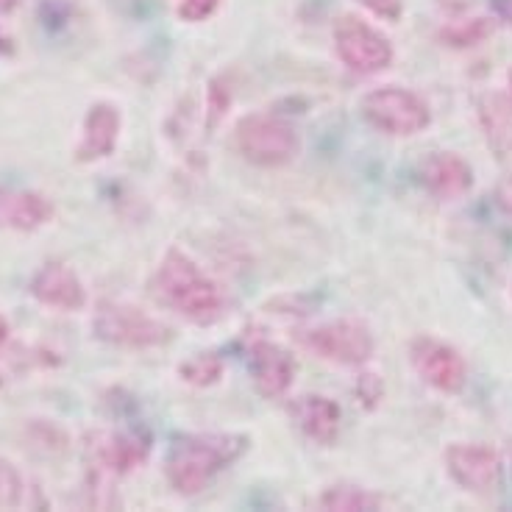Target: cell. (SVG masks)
I'll list each match as a JSON object with an SVG mask.
<instances>
[{
	"mask_svg": "<svg viewBox=\"0 0 512 512\" xmlns=\"http://www.w3.org/2000/svg\"><path fill=\"white\" fill-rule=\"evenodd\" d=\"M421 184L432 192L440 201H457L462 195H468L474 187V170L462 159V156L451 154V151H440L423 159L421 165Z\"/></svg>",
	"mask_w": 512,
	"mask_h": 512,
	"instance_id": "obj_11",
	"label": "cell"
},
{
	"mask_svg": "<svg viewBox=\"0 0 512 512\" xmlns=\"http://www.w3.org/2000/svg\"><path fill=\"white\" fill-rule=\"evenodd\" d=\"M479 128L487 148L501 165L512 167V98L504 92H487L479 101Z\"/></svg>",
	"mask_w": 512,
	"mask_h": 512,
	"instance_id": "obj_14",
	"label": "cell"
},
{
	"mask_svg": "<svg viewBox=\"0 0 512 512\" xmlns=\"http://www.w3.org/2000/svg\"><path fill=\"white\" fill-rule=\"evenodd\" d=\"M12 51H14L12 39H9L6 34H3V31H0V53H3V56H9Z\"/></svg>",
	"mask_w": 512,
	"mask_h": 512,
	"instance_id": "obj_30",
	"label": "cell"
},
{
	"mask_svg": "<svg viewBox=\"0 0 512 512\" xmlns=\"http://www.w3.org/2000/svg\"><path fill=\"white\" fill-rule=\"evenodd\" d=\"M507 78H510V90H512V70H510V76H507Z\"/></svg>",
	"mask_w": 512,
	"mask_h": 512,
	"instance_id": "obj_31",
	"label": "cell"
},
{
	"mask_svg": "<svg viewBox=\"0 0 512 512\" xmlns=\"http://www.w3.org/2000/svg\"><path fill=\"white\" fill-rule=\"evenodd\" d=\"M251 376L254 387L265 398H282L295 379V362L284 348L273 343H256L251 348Z\"/></svg>",
	"mask_w": 512,
	"mask_h": 512,
	"instance_id": "obj_13",
	"label": "cell"
},
{
	"mask_svg": "<svg viewBox=\"0 0 512 512\" xmlns=\"http://www.w3.org/2000/svg\"><path fill=\"white\" fill-rule=\"evenodd\" d=\"M496 204H499V209L504 215H510L512 218V176L501 181L499 187H496Z\"/></svg>",
	"mask_w": 512,
	"mask_h": 512,
	"instance_id": "obj_26",
	"label": "cell"
},
{
	"mask_svg": "<svg viewBox=\"0 0 512 512\" xmlns=\"http://www.w3.org/2000/svg\"><path fill=\"white\" fill-rule=\"evenodd\" d=\"M23 0H0V14H12Z\"/></svg>",
	"mask_w": 512,
	"mask_h": 512,
	"instance_id": "obj_29",
	"label": "cell"
},
{
	"mask_svg": "<svg viewBox=\"0 0 512 512\" xmlns=\"http://www.w3.org/2000/svg\"><path fill=\"white\" fill-rule=\"evenodd\" d=\"M362 115L373 128L390 137L421 134L432 123V109L421 95L404 87H379L362 98Z\"/></svg>",
	"mask_w": 512,
	"mask_h": 512,
	"instance_id": "obj_4",
	"label": "cell"
},
{
	"mask_svg": "<svg viewBox=\"0 0 512 512\" xmlns=\"http://www.w3.org/2000/svg\"><path fill=\"white\" fill-rule=\"evenodd\" d=\"M410 362L423 382L440 393H460L468 376L460 351L435 337H418L410 346Z\"/></svg>",
	"mask_w": 512,
	"mask_h": 512,
	"instance_id": "obj_9",
	"label": "cell"
},
{
	"mask_svg": "<svg viewBox=\"0 0 512 512\" xmlns=\"http://www.w3.org/2000/svg\"><path fill=\"white\" fill-rule=\"evenodd\" d=\"M26 487H23V476L14 468L12 462L0 457V512L17 510L23 504Z\"/></svg>",
	"mask_w": 512,
	"mask_h": 512,
	"instance_id": "obj_21",
	"label": "cell"
},
{
	"mask_svg": "<svg viewBox=\"0 0 512 512\" xmlns=\"http://www.w3.org/2000/svg\"><path fill=\"white\" fill-rule=\"evenodd\" d=\"M179 376L192 387H212L223 376V359L218 354H198L181 362Z\"/></svg>",
	"mask_w": 512,
	"mask_h": 512,
	"instance_id": "obj_20",
	"label": "cell"
},
{
	"mask_svg": "<svg viewBox=\"0 0 512 512\" xmlns=\"http://www.w3.org/2000/svg\"><path fill=\"white\" fill-rule=\"evenodd\" d=\"M293 421L298 423V429L309 440H315L320 446H329L340 435L343 415H340V407L334 404L332 398L304 396L293 404Z\"/></svg>",
	"mask_w": 512,
	"mask_h": 512,
	"instance_id": "obj_16",
	"label": "cell"
},
{
	"mask_svg": "<svg viewBox=\"0 0 512 512\" xmlns=\"http://www.w3.org/2000/svg\"><path fill=\"white\" fill-rule=\"evenodd\" d=\"M220 0H181L179 17L184 23H204L212 14L218 12Z\"/></svg>",
	"mask_w": 512,
	"mask_h": 512,
	"instance_id": "obj_23",
	"label": "cell"
},
{
	"mask_svg": "<svg viewBox=\"0 0 512 512\" xmlns=\"http://www.w3.org/2000/svg\"><path fill=\"white\" fill-rule=\"evenodd\" d=\"M9 337H12V329H9V320L0 315V354H3V348L9 346Z\"/></svg>",
	"mask_w": 512,
	"mask_h": 512,
	"instance_id": "obj_28",
	"label": "cell"
},
{
	"mask_svg": "<svg viewBox=\"0 0 512 512\" xmlns=\"http://www.w3.org/2000/svg\"><path fill=\"white\" fill-rule=\"evenodd\" d=\"M318 504L329 512H373L382 510V499L357 485H332L320 493Z\"/></svg>",
	"mask_w": 512,
	"mask_h": 512,
	"instance_id": "obj_18",
	"label": "cell"
},
{
	"mask_svg": "<svg viewBox=\"0 0 512 512\" xmlns=\"http://www.w3.org/2000/svg\"><path fill=\"white\" fill-rule=\"evenodd\" d=\"M304 346L320 359L337 365H365L373 354V337L359 320H332L326 326L312 329L304 337Z\"/></svg>",
	"mask_w": 512,
	"mask_h": 512,
	"instance_id": "obj_7",
	"label": "cell"
},
{
	"mask_svg": "<svg viewBox=\"0 0 512 512\" xmlns=\"http://www.w3.org/2000/svg\"><path fill=\"white\" fill-rule=\"evenodd\" d=\"M493 12H496L499 20L512 26V0H493Z\"/></svg>",
	"mask_w": 512,
	"mask_h": 512,
	"instance_id": "obj_27",
	"label": "cell"
},
{
	"mask_svg": "<svg viewBox=\"0 0 512 512\" xmlns=\"http://www.w3.org/2000/svg\"><path fill=\"white\" fill-rule=\"evenodd\" d=\"M357 396L362 398V404L371 407V410L379 404V398H382V382H379L376 373H362V379H359L357 384Z\"/></svg>",
	"mask_w": 512,
	"mask_h": 512,
	"instance_id": "obj_25",
	"label": "cell"
},
{
	"mask_svg": "<svg viewBox=\"0 0 512 512\" xmlns=\"http://www.w3.org/2000/svg\"><path fill=\"white\" fill-rule=\"evenodd\" d=\"M243 451L245 437L237 435L181 437L167 457V482L179 496H198Z\"/></svg>",
	"mask_w": 512,
	"mask_h": 512,
	"instance_id": "obj_2",
	"label": "cell"
},
{
	"mask_svg": "<svg viewBox=\"0 0 512 512\" xmlns=\"http://www.w3.org/2000/svg\"><path fill=\"white\" fill-rule=\"evenodd\" d=\"M148 451H151V437L140 435V432H117V435L103 437L95 446V457L103 471L123 476L140 468Z\"/></svg>",
	"mask_w": 512,
	"mask_h": 512,
	"instance_id": "obj_17",
	"label": "cell"
},
{
	"mask_svg": "<svg viewBox=\"0 0 512 512\" xmlns=\"http://www.w3.org/2000/svg\"><path fill=\"white\" fill-rule=\"evenodd\" d=\"M120 140V112L112 103H95L81 128V142L76 148L78 162H98L115 154Z\"/></svg>",
	"mask_w": 512,
	"mask_h": 512,
	"instance_id": "obj_12",
	"label": "cell"
},
{
	"mask_svg": "<svg viewBox=\"0 0 512 512\" xmlns=\"http://www.w3.org/2000/svg\"><path fill=\"white\" fill-rule=\"evenodd\" d=\"M229 106H231V92L226 90L223 78H215V81L209 84V109H206V123H209V126L220 123V117L229 112Z\"/></svg>",
	"mask_w": 512,
	"mask_h": 512,
	"instance_id": "obj_22",
	"label": "cell"
},
{
	"mask_svg": "<svg viewBox=\"0 0 512 512\" xmlns=\"http://www.w3.org/2000/svg\"><path fill=\"white\" fill-rule=\"evenodd\" d=\"M53 218V204L28 190H9L0 187V229L34 231Z\"/></svg>",
	"mask_w": 512,
	"mask_h": 512,
	"instance_id": "obj_15",
	"label": "cell"
},
{
	"mask_svg": "<svg viewBox=\"0 0 512 512\" xmlns=\"http://www.w3.org/2000/svg\"><path fill=\"white\" fill-rule=\"evenodd\" d=\"M448 476L474 496H490L501 487L504 479V462L499 451L476 443H454L446 451Z\"/></svg>",
	"mask_w": 512,
	"mask_h": 512,
	"instance_id": "obj_8",
	"label": "cell"
},
{
	"mask_svg": "<svg viewBox=\"0 0 512 512\" xmlns=\"http://www.w3.org/2000/svg\"><path fill=\"white\" fill-rule=\"evenodd\" d=\"M92 332L103 343L120 348H156L173 337L165 323L131 304H101L92 318Z\"/></svg>",
	"mask_w": 512,
	"mask_h": 512,
	"instance_id": "obj_6",
	"label": "cell"
},
{
	"mask_svg": "<svg viewBox=\"0 0 512 512\" xmlns=\"http://www.w3.org/2000/svg\"><path fill=\"white\" fill-rule=\"evenodd\" d=\"M493 34V20L490 17H462V20H454L437 31V37L448 48H476L479 42H485L487 37Z\"/></svg>",
	"mask_w": 512,
	"mask_h": 512,
	"instance_id": "obj_19",
	"label": "cell"
},
{
	"mask_svg": "<svg viewBox=\"0 0 512 512\" xmlns=\"http://www.w3.org/2000/svg\"><path fill=\"white\" fill-rule=\"evenodd\" d=\"M334 51L340 62L359 76H376L396 59L390 39L354 14H346L334 23Z\"/></svg>",
	"mask_w": 512,
	"mask_h": 512,
	"instance_id": "obj_5",
	"label": "cell"
},
{
	"mask_svg": "<svg viewBox=\"0 0 512 512\" xmlns=\"http://www.w3.org/2000/svg\"><path fill=\"white\" fill-rule=\"evenodd\" d=\"M154 284L167 307L192 323H215L223 315L220 287L179 248H170L159 262Z\"/></svg>",
	"mask_w": 512,
	"mask_h": 512,
	"instance_id": "obj_1",
	"label": "cell"
},
{
	"mask_svg": "<svg viewBox=\"0 0 512 512\" xmlns=\"http://www.w3.org/2000/svg\"><path fill=\"white\" fill-rule=\"evenodd\" d=\"M234 148L256 167L290 165L301 151V137L279 115H245L234 128Z\"/></svg>",
	"mask_w": 512,
	"mask_h": 512,
	"instance_id": "obj_3",
	"label": "cell"
},
{
	"mask_svg": "<svg viewBox=\"0 0 512 512\" xmlns=\"http://www.w3.org/2000/svg\"><path fill=\"white\" fill-rule=\"evenodd\" d=\"M31 295L39 304L62 312H76L87 304V290L76 276V270L67 268L64 262H45L31 279Z\"/></svg>",
	"mask_w": 512,
	"mask_h": 512,
	"instance_id": "obj_10",
	"label": "cell"
},
{
	"mask_svg": "<svg viewBox=\"0 0 512 512\" xmlns=\"http://www.w3.org/2000/svg\"><path fill=\"white\" fill-rule=\"evenodd\" d=\"M362 9H368L373 17H379V20H387V23H396L401 20V14H404V3L401 0H357Z\"/></svg>",
	"mask_w": 512,
	"mask_h": 512,
	"instance_id": "obj_24",
	"label": "cell"
}]
</instances>
